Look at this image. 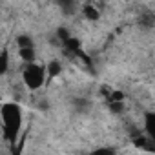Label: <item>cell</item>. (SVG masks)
I'll return each instance as SVG.
<instances>
[{"instance_id":"3957f363","label":"cell","mask_w":155,"mask_h":155,"mask_svg":"<svg viewBox=\"0 0 155 155\" xmlns=\"http://www.w3.org/2000/svg\"><path fill=\"white\" fill-rule=\"evenodd\" d=\"M137 24L140 29H153L155 28V13L153 11H142L140 17L137 18Z\"/></svg>"},{"instance_id":"52a82bcc","label":"cell","mask_w":155,"mask_h":155,"mask_svg":"<svg viewBox=\"0 0 155 155\" xmlns=\"http://www.w3.org/2000/svg\"><path fill=\"white\" fill-rule=\"evenodd\" d=\"M146 133L150 135L151 140H155V113L153 111L146 113Z\"/></svg>"},{"instance_id":"30bf717a","label":"cell","mask_w":155,"mask_h":155,"mask_svg":"<svg viewBox=\"0 0 155 155\" xmlns=\"http://www.w3.org/2000/svg\"><path fill=\"white\" fill-rule=\"evenodd\" d=\"M8 69H9V53L4 49V51H2V55H0V73L4 75Z\"/></svg>"},{"instance_id":"8fae6325","label":"cell","mask_w":155,"mask_h":155,"mask_svg":"<svg viewBox=\"0 0 155 155\" xmlns=\"http://www.w3.org/2000/svg\"><path fill=\"white\" fill-rule=\"evenodd\" d=\"M17 44H18V48H33V38L29 35H20L17 38Z\"/></svg>"},{"instance_id":"6da1fadb","label":"cell","mask_w":155,"mask_h":155,"mask_svg":"<svg viewBox=\"0 0 155 155\" xmlns=\"http://www.w3.org/2000/svg\"><path fill=\"white\" fill-rule=\"evenodd\" d=\"M22 124V111L17 102L2 104V133L8 142H15Z\"/></svg>"},{"instance_id":"7c38bea8","label":"cell","mask_w":155,"mask_h":155,"mask_svg":"<svg viewBox=\"0 0 155 155\" xmlns=\"http://www.w3.org/2000/svg\"><path fill=\"white\" fill-rule=\"evenodd\" d=\"M75 106H77V110H79L81 113H84L86 110H90V102L84 101V99H77L75 101Z\"/></svg>"},{"instance_id":"277c9868","label":"cell","mask_w":155,"mask_h":155,"mask_svg":"<svg viewBox=\"0 0 155 155\" xmlns=\"http://www.w3.org/2000/svg\"><path fill=\"white\" fill-rule=\"evenodd\" d=\"M57 6L60 8V11L64 15H73L77 11V8H79V2L77 0H55Z\"/></svg>"},{"instance_id":"9c48e42d","label":"cell","mask_w":155,"mask_h":155,"mask_svg":"<svg viewBox=\"0 0 155 155\" xmlns=\"http://www.w3.org/2000/svg\"><path fill=\"white\" fill-rule=\"evenodd\" d=\"M82 15H84L88 20H99V17H101V15H99V11H97L93 6H88V4L82 8Z\"/></svg>"},{"instance_id":"5b68a950","label":"cell","mask_w":155,"mask_h":155,"mask_svg":"<svg viewBox=\"0 0 155 155\" xmlns=\"http://www.w3.org/2000/svg\"><path fill=\"white\" fill-rule=\"evenodd\" d=\"M133 144H135L137 148H140V150H146V151H155V140H151V139H144V137L137 135V137L133 139Z\"/></svg>"},{"instance_id":"8992f818","label":"cell","mask_w":155,"mask_h":155,"mask_svg":"<svg viewBox=\"0 0 155 155\" xmlns=\"http://www.w3.org/2000/svg\"><path fill=\"white\" fill-rule=\"evenodd\" d=\"M60 71H62V64H60L58 60H51V62L46 66V73H48V79H49V81L55 79V77H58Z\"/></svg>"},{"instance_id":"ba28073f","label":"cell","mask_w":155,"mask_h":155,"mask_svg":"<svg viewBox=\"0 0 155 155\" xmlns=\"http://www.w3.org/2000/svg\"><path fill=\"white\" fill-rule=\"evenodd\" d=\"M18 55L26 64L35 62V48H18Z\"/></svg>"},{"instance_id":"7a4b0ae2","label":"cell","mask_w":155,"mask_h":155,"mask_svg":"<svg viewBox=\"0 0 155 155\" xmlns=\"http://www.w3.org/2000/svg\"><path fill=\"white\" fill-rule=\"evenodd\" d=\"M44 73H46L44 66H38L35 62H28L24 71H22V79L29 90H38L44 84Z\"/></svg>"},{"instance_id":"5bb4252c","label":"cell","mask_w":155,"mask_h":155,"mask_svg":"<svg viewBox=\"0 0 155 155\" xmlns=\"http://www.w3.org/2000/svg\"><path fill=\"white\" fill-rule=\"evenodd\" d=\"M97 153H113V150H110V148H101V150H97Z\"/></svg>"},{"instance_id":"4fadbf2b","label":"cell","mask_w":155,"mask_h":155,"mask_svg":"<svg viewBox=\"0 0 155 155\" xmlns=\"http://www.w3.org/2000/svg\"><path fill=\"white\" fill-rule=\"evenodd\" d=\"M113 101H124L122 91H111L110 93V102H113Z\"/></svg>"}]
</instances>
